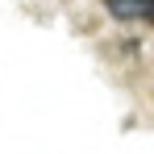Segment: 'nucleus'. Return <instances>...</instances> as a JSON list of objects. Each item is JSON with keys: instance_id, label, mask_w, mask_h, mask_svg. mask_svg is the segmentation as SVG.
I'll list each match as a JSON object with an SVG mask.
<instances>
[{"instance_id": "nucleus-1", "label": "nucleus", "mask_w": 154, "mask_h": 154, "mask_svg": "<svg viewBox=\"0 0 154 154\" xmlns=\"http://www.w3.org/2000/svg\"><path fill=\"white\" fill-rule=\"evenodd\" d=\"M104 4L121 21H150L154 17V0H104Z\"/></svg>"}, {"instance_id": "nucleus-2", "label": "nucleus", "mask_w": 154, "mask_h": 154, "mask_svg": "<svg viewBox=\"0 0 154 154\" xmlns=\"http://www.w3.org/2000/svg\"><path fill=\"white\" fill-rule=\"evenodd\" d=\"M150 21H154V17H150Z\"/></svg>"}]
</instances>
